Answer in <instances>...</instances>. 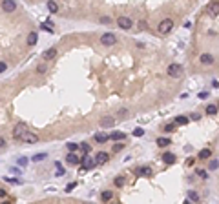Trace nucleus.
<instances>
[{"instance_id": "1", "label": "nucleus", "mask_w": 219, "mask_h": 204, "mask_svg": "<svg viewBox=\"0 0 219 204\" xmlns=\"http://www.w3.org/2000/svg\"><path fill=\"white\" fill-rule=\"evenodd\" d=\"M172 27H174V20H172V18H163V20L159 22L157 31H159L161 35H166V33H170V31H172Z\"/></svg>"}, {"instance_id": "2", "label": "nucleus", "mask_w": 219, "mask_h": 204, "mask_svg": "<svg viewBox=\"0 0 219 204\" xmlns=\"http://www.w3.org/2000/svg\"><path fill=\"white\" fill-rule=\"evenodd\" d=\"M183 73H185V69H183V66H181V64L174 62V64H170V66H168V75H170V77L179 78V77H183Z\"/></svg>"}, {"instance_id": "3", "label": "nucleus", "mask_w": 219, "mask_h": 204, "mask_svg": "<svg viewBox=\"0 0 219 204\" xmlns=\"http://www.w3.org/2000/svg\"><path fill=\"white\" fill-rule=\"evenodd\" d=\"M18 139H20L22 142H26V144H35V142H38V137H37L35 133L27 131V130H26V131H24V133L18 137Z\"/></svg>"}, {"instance_id": "4", "label": "nucleus", "mask_w": 219, "mask_h": 204, "mask_svg": "<svg viewBox=\"0 0 219 204\" xmlns=\"http://www.w3.org/2000/svg\"><path fill=\"white\" fill-rule=\"evenodd\" d=\"M117 42V36L113 35V33H104L102 36H101V44L102 46H113Z\"/></svg>"}, {"instance_id": "5", "label": "nucleus", "mask_w": 219, "mask_h": 204, "mask_svg": "<svg viewBox=\"0 0 219 204\" xmlns=\"http://www.w3.org/2000/svg\"><path fill=\"white\" fill-rule=\"evenodd\" d=\"M135 175L137 177H152L154 170L150 166H141V168H135Z\"/></svg>"}, {"instance_id": "6", "label": "nucleus", "mask_w": 219, "mask_h": 204, "mask_svg": "<svg viewBox=\"0 0 219 204\" xmlns=\"http://www.w3.org/2000/svg\"><path fill=\"white\" fill-rule=\"evenodd\" d=\"M117 24H119V27H122V29H130L133 22H132V18H130V16H119Z\"/></svg>"}, {"instance_id": "7", "label": "nucleus", "mask_w": 219, "mask_h": 204, "mask_svg": "<svg viewBox=\"0 0 219 204\" xmlns=\"http://www.w3.org/2000/svg\"><path fill=\"white\" fill-rule=\"evenodd\" d=\"M97 164H106L108 161H110V155L106 153V151H99L97 155H95V159H93Z\"/></svg>"}, {"instance_id": "8", "label": "nucleus", "mask_w": 219, "mask_h": 204, "mask_svg": "<svg viewBox=\"0 0 219 204\" xmlns=\"http://www.w3.org/2000/svg\"><path fill=\"white\" fill-rule=\"evenodd\" d=\"M2 9H4L5 13H13V11L16 9V2H13V0H5V2H2Z\"/></svg>"}, {"instance_id": "9", "label": "nucleus", "mask_w": 219, "mask_h": 204, "mask_svg": "<svg viewBox=\"0 0 219 204\" xmlns=\"http://www.w3.org/2000/svg\"><path fill=\"white\" fill-rule=\"evenodd\" d=\"M199 60H201V64L203 66H210V64H214V55H210V53H203L201 57H199Z\"/></svg>"}, {"instance_id": "10", "label": "nucleus", "mask_w": 219, "mask_h": 204, "mask_svg": "<svg viewBox=\"0 0 219 204\" xmlns=\"http://www.w3.org/2000/svg\"><path fill=\"white\" fill-rule=\"evenodd\" d=\"M24 131H26V124H22V122L15 124V128H13V137H15V139H18Z\"/></svg>"}, {"instance_id": "11", "label": "nucleus", "mask_w": 219, "mask_h": 204, "mask_svg": "<svg viewBox=\"0 0 219 204\" xmlns=\"http://www.w3.org/2000/svg\"><path fill=\"white\" fill-rule=\"evenodd\" d=\"M38 42V33L37 31H31L29 35H27V46H35Z\"/></svg>"}, {"instance_id": "12", "label": "nucleus", "mask_w": 219, "mask_h": 204, "mask_svg": "<svg viewBox=\"0 0 219 204\" xmlns=\"http://www.w3.org/2000/svg\"><path fill=\"white\" fill-rule=\"evenodd\" d=\"M55 55H57V49H55V47H49V49L44 51L42 58H44V60H51V58H55Z\"/></svg>"}, {"instance_id": "13", "label": "nucleus", "mask_w": 219, "mask_h": 204, "mask_svg": "<svg viewBox=\"0 0 219 204\" xmlns=\"http://www.w3.org/2000/svg\"><path fill=\"white\" fill-rule=\"evenodd\" d=\"M93 164H95V161H93L91 157H88V155H86V157L82 159V168H80V170H90Z\"/></svg>"}, {"instance_id": "14", "label": "nucleus", "mask_w": 219, "mask_h": 204, "mask_svg": "<svg viewBox=\"0 0 219 204\" xmlns=\"http://www.w3.org/2000/svg\"><path fill=\"white\" fill-rule=\"evenodd\" d=\"M113 124H115V119H113V117H104V119L101 120V126H102V128H111Z\"/></svg>"}, {"instance_id": "15", "label": "nucleus", "mask_w": 219, "mask_h": 204, "mask_svg": "<svg viewBox=\"0 0 219 204\" xmlns=\"http://www.w3.org/2000/svg\"><path fill=\"white\" fill-rule=\"evenodd\" d=\"M108 137H110L111 140H117V142L124 140V133H122V131H113V133H108Z\"/></svg>"}, {"instance_id": "16", "label": "nucleus", "mask_w": 219, "mask_h": 204, "mask_svg": "<svg viewBox=\"0 0 219 204\" xmlns=\"http://www.w3.org/2000/svg\"><path fill=\"white\" fill-rule=\"evenodd\" d=\"M108 140H110L108 133H95V142H99V144H104V142H108Z\"/></svg>"}, {"instance_id": "17", "label": "nucleus", "mask_w": 219, "mask_h": 204, "mask_svg": "<svg viewBox=\"0 0 219 204\" xmlns=\"http://www.w3.org/2000/svg\"><path fill=\"white\" fill-rule=\"evenodd\" d=\"M66 162H68V164H71V166H77V164L80 162V159H79L75 153H69V155L66 157Z\"/></svg>"}, {"instance_id": "18", "label": "nucleus", "mask_w": 219, "mask_h": 204, "mask_svg": "<svg viewBox=\"0 0 219 204\" xmlns=\"http://www.w3.org/2000/svg\"><path fill=\"white\" fill-rule=\"evenodd\" d=\"M190 120H188V117H185V115H179V117H175V120H174V124L175 126H185V124H188Z\"/></svg>"}, {"instance_id": "19", "label": "nucleus", "mask_w": 219, "mask_h": 204, "mask_svg": "<svg viewBox=\"0 0 219 204\" xmlns=\"http://www.w3.org/2000/svg\"><path fill=\"white\" fill-rule=\"evenodd\" d=\"M163 161H164V162H168V164H174V162H175V155H174V153H170V151H166V153L163 155Z\"/></svg>"}, {"instance_id": "20", "label": "nucleus", "mask_w": 219, "mask_h": 204, "mask_svg": "<svg viewBox=\"0 0 219 204\" xmlns=\"http://www.w3.org/2000/svg\"><path fill=\"white\" fill-rule=\"evenodd\" d=\"M157 146H159V148H166V146H170V139H166V137H159V139H157Z\"/></svg>"}, {"instance_id": "21", "label": "nucleus", "mask_w": 219, "mask_h": 204, "mask_svg": "<svg viewBox=\"0 0 219 204\" xmlns=\"http://www.w3.org/2000/svg\"><path fill=\"white\" fill-rule=\"evenodd\" d=\"M210 157H212V150L207 148V150H201V151H199V159L207 161V159H210Z\"/></svg>"}, {"instance_id": "22", "label": "nucleus", "mask_w": 219, "mask_h": 204, "mask_svg": "<svg viewBox=\"0 0 219 204\" xmlns=\"http://www.w3.org/2000/svg\"><path fill=\"white\" fill-rule=\"evenodd\" d=\"M111 197H113V192H110V190H106V192H102V193H101V199H102L104 202L111 201Z\"/></svg>"}, {"instance_id": "23", "label": "nucleus", "mask_w": 219, "mask_h": 204, "mask_svg": "<svg viewBox=\"0 0 219 204\" xmlns=\"http://www.w3.org/2000/svg\"><path fill=\"white\" fill-rule=\"evenodd\" d=\"M207 115H217V106L216 104H210V106H207Z\"/></svg>"}, {"instance_id": "24", "label": "nucleus", "mask_w": 219, "mask_h": 204, "mask_svg": "<svg viewBox=\"0 0 219 204\" xmlns=\"http://www.w3.org/2000/svg\"><path fill=\"white\" fill-rule=\"evenodd\" d=\"M188 201H192V202H199V195H197V192L190 190V192H188Z\"/></svg>"}, {"instance_id": "25", "label": "nucleus", "mask_w": 219, "mask_h": 204, "mask_svg": "<svg viewBox=\"0 0 219 204\" xmlns=\"http://www.w3.org/2000/svg\"><path fill=\"white\" fill-rule=\"evenodd\" d=\"M48 9H49V13H57V11H58L57 2H48Z\"/></svg>"}, {"instance_id": "26", "label": "nucleus", "mask_w": 219, "mask_h": 204, "mask_svg": "<svg viewBox=\"0 0 219 204\" xmlns=\"http://www.w3.org/2000/svg\"><path fill=\"white\" fill-rule=\"evenodd\" d=\"M40 27H42V29H46L48 33H51V31H53V24H48V22H42V24H40Z\"/></svg>"}, {"instance_id": "27", "label": "nucleus", "mask_w": 219, "mask_h": 204, "mask_svg": "<svg viewBox=\"0 0 219 204\" xmlns=\"http://www.w3.org/2000/svg\"><path fill=\"white\" fill-rule=\"evenodd\" d=\"M66 148H68V150H69V153H75V151H77V150H79V144H75V142H69V144H68V146H66Z\"/></svg>"}, {"instance_id": "28", "label": "nucleus", "mask_w": 219, "mask_h": 204, "mask_svg": "<svg viewBox=\"0 0 219 204\" xmlns=\"http://www.w3.org/2000/svg\"><path fill=\"white\" fill-rule=\"evenodd\" d=\"M79 148H82V151H84V153H90V151H91V148H90V144H88V142H82Z\"/></svg>"}, {"instance_id": "29", "label": "nucleus", "mask_w": 219, "mask_h": 204, "mask_svg": "<svg viewBox=\"0 0 219 204\" xmlns=\"http://www.w3.org/2000/svg\"><path fill=\"white\" fill-rule=\"evenodd\" d=\"M44 159H46V153H38V155H35L31 161H33V162H38V161H44Z\"/></svg>"}, {"instance_id": "30", "label": "nucleus", "mask_w": 219, "mask_h": 204, "mask_svg": "<svg viewBox=\"0 0 219 204\" xmlns=\"http://www.w3.org/2000/svg\"><path fill=\"white\" fill-rule=\"evenodd\" d=\"M133 135H135V137H143V135H144V130H143V128H135V130H133Z\"/></svg>"}, {"instance_id": "31", "label": "nucleus", "mask_w": 219, "mask_h": 204, "mask_svg": "<svg viewBox=\"0 0 219 204\" xmlns=\"http://www.w3.org/2000/svg\"><path fill=\"white\" fill-rule=\"evenodd\" d=\"M16 164H18V166H26V164H27V159H26V157H18V159H16Z\"/></svg>"}, {"instance_id": "32", "label": "nucleus", "mask_w": 219, "mask_h": 204, "mask_svg": "<svg viewBox=\"0 0 219 204\" xmlns=\"http://www.w3.org/2000/svg\"><path fill=\"white\" fill-rule=\"evenodd\" d=\"M115 186H117V188L124 186V177H117V179H115Z\"/></svg>"}, {"instance_id": "33", "label": "nucleus", "mask_w": 219, "mask_h": 204, "mask_svg": "<svg viewBox=\"0 0 219 204\" xmlns=\"http://www.w3.org/2000/svg\"><path fill=\"white\" fill-rule=\"evenodd\" d=\"M137 27H139L141 31H146V29H148V26H146V22H144V20H141V22L137 24Z\"/></svg>"}, {"instance_id": "34", "label": "nucleus", "mask_w": 219, "mask_h": 204, "mask_svg": "<svg viewBox=\"0 0 219 204\" xmlns=\"http://www.w3.org/2000/svg\"><path fill=\"white\" fill-rule=\"evenodd\" d=\"M208 168H210L212 171H216V170H217V161H210V162H208Z\"/></svg>"}, {"instance_id": "35", "label": "nucleus", "mask_w": 219, "mask_h": 204, "mask_svg": "<svg viewBox=\"0 0 219 204\" xmlns=\"http://www.w3.org/2000/svg\"><path fill=\"white\" fill-rule=\"evenodd\" d=\"M174 130H175V124H166V126H164V131H166V133H170V131H174Z\"/></svg>"}, {"instance_id": "36", "label": "nucleus", "mask_w": 219, "mask_h": 204, "mask_svg": "<svg viewBox=\"0 0 219 204\" xmlns=\"http://www.w3.org/2000/svg\"><path fill=\"white\" fill-rule=\"evenodd\" d=\"M124 148V144H121V142H117V144H113V151H121Z\"/></svg>"}, {"instance_id": "37", "label": "nucleus", "mask_w": 219, "mask_h": 204, "mask_svg": "<svg viewBox=\"0 0 219 204\" xmlns=\"http://www.w3.org/2000/svg\"><path fill=\"white\" fill-rule=\"evenodd\" d=\"M197 175H199L201 179H207V177H208V173H207L205 170H197Z\"/></svg>"}, {"instance_id": "38", "label": "nucleus", "mask_w": 219, "mask_h": 204, "mask_svg": "<svg viewBox=\"0 0 219 204\" xmlns=\"http://www.w3.org/2000/svg\"><path fill=\"white\" fill-rule=\"evenodd\" d=\"M201 117H199V113H192L190 117H188V120H199Z\"/></svg>"}, {"instance_id": "39", "label": "nucleus", "mask_w": 219, "mask_h": 204, "mask_svg": "<svg viewBox=\"0 0 219 204\" xmlns=\"http://www.w3.org/2000/svg\"><path fill=\"white\" fill-rule=\"evenodd\" d=\"M37 71H38V73H46V64H40V66L37 67Z\"/></svg>"}, {"instance_id": "40", "label": "nucleus", "mask_w": 219, "mask_h": 204, "mask_svg": "<svg viewBox=\"0 0 219 204\" xmlns=\"http://www.w3.org/2000/svg\"><path fill=\"white\" fill-rule=\"evenodd\" d=\"M210 11H212V15L216 16V15H217V11H219V5H217V4H214V7H212Z\"/></svg>"}, {"instance_id": "41", "label": "nucleus", "mask_w": 219, "mask_h": 204, "mask_svg": "<svg viewBox=\"0 0 219 204\" xmlns=\"http://www.w3.org/2000/svg\"><path fill=\"white\" fill-rule=\"evenodd\" d=\"M101 22H102V24H111V18H108V16H102V18H101Z\"/></svg>"}, {"instance_id": "42", "label": "nucleus", "mask_w": 219, "mask_h": 204, "mask_svg": "<svg viewBox=\"0 0 219 204\" xmlns=\"http://www.w3.org/2000/svg\"><path fill=\"white\" fill-rule=\"evenodd\" d=\"M5 69H7V64H5V62H0V73H4Z\"/></svg>"}, {"instance_id": "43", "label": "nucleus", "mask_w": 219, "mask_h": 204, "mask_svg": "<svg viewBox=\"0 0 219 204\" xmlns=\"http://www.w3.org/2000/svg\"><path fill=\"white\" fill-rule=\"evenodd\" d=\"M128 115V109H119V117H126Z\"/></svg>"}, {"instance_id": "44", "label": "nucleus", "mask_w": 219, "mask_h": 204, "mask_svg": "<svg viewBox=\"0 0 219 204\" xmlns=\"http://www.w3.org/2000/svg\"><path fill=\"white\" fill-rule=\"evenodd\" d=\"M75 186H77V182H71V184H68V188H66V192H71V190H73Z\"/></svg>"}, {"instance_id": "45", "label": "nucleus", "mask_w": 219, "mask_h": 204, "mask_svg": "<svg viewBox=\"0 0 219 204\" xmlns=\"http://www.w3.org/2000/svg\"><path fill=\"white\" fill-rule=\"evenodd\" d=\"M5 195H7V192H5V190H0V197H5Z\"/></svg>"}, {"instance_id": "46", "label": "nucleus", "mask_w": 219, "mask_h": 204, "mask_svg": "<svg viewBox=\"0 0 219 204\" xmlns=\"http://www.w3.org/2000/svg\"><path fill=\"white\" fill-rule=\"evenodd\" d=\"M4 146H5V140H4V139H0V150H2Z\"/></svg>"}, {"instance_id": "47", "label": "nucleus", "mask_w": 219, "mask_h": 204, "mask_svg": "<svg viewBox=\"0 0 219 204\" xmlns=\"http://www.w3.org/2000/svg\"><path fill=\"white\" fill-rule=\"evenodd\" d=\"M183 204H192V202H190V201H185V202H183Z\"/></svg>"}, {"instance_id": "48", "label": "nucleus", "mask_w": 219, "mask_h": 204, "mask_svg": "<svg viewBox=\"0 0 219 204\" xmlns=\"http://www.w3.org/2000/svg\"><path fill=\"white\" fill-rule=\"evenodd\" d=\"M82 204H91V202H82Z\"/></svg>"}, {"instance_id": "49", "label": "nucleus", "mask_w": 219, "mask_h": 204, "mask_svg": "<svg viewBox=\"0 0 219 204\" xmlns=\"http://www.w3.org/2000/svg\"><path fill=\"white\" fill-rule=\"evenodd\" d=\"M4 204H9V202H4Z\"/></svg>"}, {"instance_id": "50", "label": "nucleus", "mask_w": 219, "mask_h": 204, "mask_svg": "<svg viewBox=\"0 0 219 204\" xmlns=\"http://www.w3.org/2000/svg\"><path fill=\"white\" fill-rule=\"evenodd\" d=\"M115 204H121V202H115Z\"/></svg>"}]
</instances>
